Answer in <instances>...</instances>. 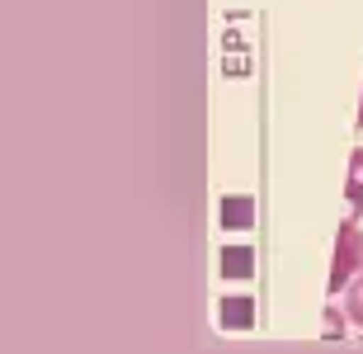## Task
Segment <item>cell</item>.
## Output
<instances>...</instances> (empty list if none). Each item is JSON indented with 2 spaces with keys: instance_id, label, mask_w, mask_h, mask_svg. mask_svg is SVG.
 Segmentation results:
<instances>
[{
  "instance_id": "6da1fadb",
  "label": "cell",
  "mask_w": 363,
  "mask_h": 354,
  "mask_svg": "<svg viewBox=\"0 0 363 354\" xmlns=\"http://www.w3.org/2000/svg\"><path fill=\"white\" fill-rule=\"evenodd\" d=\"M354 274H363V232L354 222H340L335 232V265H330V293H345Z\"/></svg>"
},
{
  "instance_id": "7a4b0ae2",
  "label": "cell",
  "mask_w": 363,
  "mask_h": 354,
  "mask_svg": "<svg viewBox=\"0 0 363 354\" xmlns=\"http://www.w3.org/2000/svg\"><path fill=\"white\" fill-rule=\"evenodd\" d=\"M250 270H255L250 245H227V250H222V274H227V279H245Z\"/></svg>"
},
{
  "instance_id": "3957f363",
  "label": "cell",
  "mask_w": 363,
  "mask_h": 354,
  "mask_svg": "<svg viewBox=\"0 0 363 354\" xmlns=\"http://www.w3.org/2000/svg\"><path fill=\"white\" fill-rule=\"evenodd\" d=\"M255 321V307H250V298H222V326L227 331H241Z\"/></svg>"
},
{
  "instance_id": "277c9868",
  "label": "cell",
  "mask_w": 363,
  "mask_h": 354,
  "mask_svg": "<svg viewBox=\"0 0 363 354\" xmlns=\"http://www.w3.org/2000/svg\"><path fill=\"white\" fill-rule=\"evenodd\" d=\"M250 218H255L250 199H222V227H250Z\"/></svg>"
},
{
  "instance_id": "5b68a950",
  "label": "cell",
  "mask_w": 363,
  "mask_h": 354,
  "mask_svg": "<svg viewBox=\"0 0 363 354\" xmlns=\"http://www.w3.org/2000/svg\"><path fill=\"white\" fill-rule=\"evenodd\" d=\"M345 199H350V208H363V151L350 156V184H345Z\"/></svg>"
},
{
  "instance_id": "8992f818",
  "label": "cell",
  "mask_w": 363,
  "mask_h": 354,
  "mask_svg": "<svg viewBox=\"0 0 363 354\" xmlns=\"http://www.w3.org/2000/svg\"><path fill=\"white\" fill-rule=\"evenodd\" d=\"M345 316L354 326H363V274H354L350 288H345Z\"/></svg>"
},
{
  "instance_id": "52a82bcc",
  "label": "cell",
  "mask_w": 363,
  "mask_h": 354,
  "mask_svg": "<svg viewBox=\"0 0 363 354\" xmlns=\"http://www.w3.org/2000/svg\"><path fill=\"white\" fill-rule=\"evenodd\" d=\"M345 321H350V316L340 312V307H325V312H321V331H325V341H345Z\"/></svg>"
},
{
  "instance_id": "ba28073f",
  "label": "cell",
  "mask_w": 363,
  "mask_h": 354,
  "mask_svg": "<svg viewBox=\"0 0 363 354\" xmlns=\"http://www.w3.org/2000/svg\"><path fill=\"white\" fill-rule=\"evenodd\" d=\"M359 123H363V95H359Z\"/></svg>"
}]
</instances>
